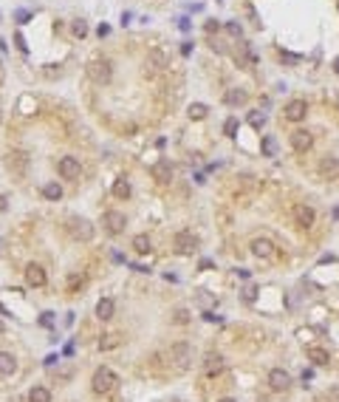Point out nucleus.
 Here are the masks:
<instances>
[{
    "label": "nucleus",
    "mask_w": 339,
    "mask_h": 402,
    "mask_svg": "<svg viewBox=\"0 0 339 402\" xmlns=\"http://www.w3.org/2000/svg\"><path fill=\"white\" fill-rule=\"evenodd\" d=\"M88 71V77L94 79L96 85H108L113 79V62L108 60V57H94V60L85 65Z\"/></svg>",
    "instance_id": "f257e3e1"
},
{
    "label": "nucleus",
    "mask_w": 339,
    "mask_h": 402,
    "mask_svg": "<svg viewBox=\"0 0 339 402\" xmlns=\"http://www.w3.org/2000/svg\"><path fill=\"white\" fill-rule=\"evenodd\" d=\"M116 374H113L111 368H96L94 377H91V388H94L96 394H111L113 388H116Z\"/></svg>",
    "instance_id": "f03ea898"
},
{
    "label": "nucleus",
    "mask_w": 339,
    "mask_h": 402,
    "mask_svg": "<svg viewBox=\"0 0 339 402\" xmlns=\"http://www.w3.org/2000/svg\"><path fill=\"white\" fill-rule=\"evenodd\" d=\"M6 167L11 170L14 179H26L28 173V156L23 150H9V156H6Z\"/></svg>",
    "instance_id": "7ed1b4c3"
},
{
    "label": "nucleus",
    "mask_w": 339,
    "mask_h": 402,
    "mask_svg": "<svg viewBox=\"0 0 339 402\" xmlns=\"http://www.w3.org/2000/svg\"><path fill=\"white\" fill-rule=\"evenodd\" d=\"M102 227H105V232H111V235H122L124 227H127V218H124V212H119V210H108L102 215Z\"/></svg>",
    "instance_id": "20e7f679"
},
{
    "label": "nucleus",
    "mask_w": 339,
    "mask_h": 402,
    "mask_svg": "<svg viewBox=\"0 0 339 402\" xmlns=\"http://www.w3.org/2000/svg\"><path fill=\"white\" fill-rule=\"evenodd\" d=\"M198 235H192V232H175V238H173V246H175V252L178 255H192V252H198Z\"/></svg>",
    "instance_id": "39448f33"
},
{
    "label": "nucleus",
    "mask_w": 339,
    "mask_h": 402,
    "mask_svg": "<svg viewBox=\"0 0 339 402\" xmlns=\"http://www.w3.org/2000/svg\"><path fill=\"white\" fill-rule=\"evenodd\" d=\"M190 360H192V349L187 343H175L170 346V363H173L178 371H187L190 368Z\"/></svg>",
    "instance_id": "423d86ee"
},
{
    "label": "nucleus",
    "mask_w": 339,
    "mask_h": 402,
    "mask_svg": "<svg viewBox=\"0 0 339 402\" xmlns=\"http://www.w3.org/2000/svg\"><path fill=\"white\" fill-rule=\"evenodd\" d=\"M57 170H60L62 179H68V182H77L79 176H82V167H79V159L74 156H62L57 162Z\"/></svg>",
    "instance_id": "0eeeda50"
},
{
    "label": "nucleus",
    "mask_w": 339,
    "mask_h": 402,
    "mask_svg": "<svg viewBox=\"0 0 339 402\" xmlns=\"http://www.w3.org/2000/svg\"><path fill=\"white\" fill-rule=\"evenodd\" d=\"M252 255L254 258H263V261H274V258H277V246H274V241H269V238H254Z\"/></svg>",
    "instance_id": "6e6552de"
},
{
    "label": "nucleus",
    "mask_w": 339,
    "mask_h": 402,
    "mask_svg": "<svg viewBox=\"0 0 339 402\" xmlns=\"http://www.w3.org/2000/svg\"><path fill=\"white\" fill-rule=\"evenodd\" d=\"M314 221H317V212H314V207H308V204H294V224L300 229H311Z\"/></svg>",
    "instance_id": "1a4fd4ad"
},
{
    "label": "nucleus",
    "mask_w": 339,
    "mask_h": 402,
    "mask_svg": "<svg viewBox=\"0 0 339 402\" xmlns=\"http://www.w3.org/2000/svg\"><path fill=\"white\" fill-rule=\"evenodd\" d=\"M305 114H308V105H305V99H291V102L283 108V116H286L288 122H303Z\"/></svg>",
    "instance_id": "9d476101"
},
{
    "label": "nucleus",
    "mask_w": 339,
    "mask_h": 402,
    "mask_svg": "<svg viewBox=\"0 0 339 402\" xmlns=\"http://www.w3.org/2000/svg\"><path fill=\"white\" fill-rule=\"evenodd\" d=\"M71 235L74 238H79V241H91L94 238V224L88 218H71Z\"/></svg>",
    "instance_id": "9b49d317"
},
{
    "label": "nucleus",
    "mask_w": 339,
    "mask_h": 402,
    "mask_svg": "<svg viewBox=\"0 0 339 402\" xmlns=\"http://www.w3.org/2000/svg\"><path fill=\"white\" fill-rule=\"evenodd\" d=\"M291 148H294L297 153H308V150L314 148V136L308 131H294L291 133Z\"/></svg>",
    "instance_id": "f8f14e48"
},
{
    "label": "nucleus",
    "mask_w": 339,
    "mask_h": 402,
    "mask_svg": "<svg viewBox=\"0 0 339 402\" xmlns=\"http://www.w3.org/2000/svg\"><path fill=\"white\" fill-rule=\"evenodd\" d=\"M45 269L40 266V263H28L26 266V283L28 286H34V289H40V286H45Z\"/></svg>",
    "instance_id": "ddd939ff"
},
{
    "label": "nucleus",
    "mask_w": 339,
    "mask_h": 402,
    "mask_svg": "<svg viewBox=\"0 0 339 402\" xmlns=\"http://www.w3.org/2000/svg\"><path fill=\"white\" fill-rule=\"evenodd\" d=\"M269 385L274 388V391H286L288 385H291V377H288V371H283V368H271L269 371Z\"/></svg>",
    "instance_id": "4468645a"
},
{
    "label": "nucleus",
    "mask_w": 339,
    "mask_h": 402,
    "mask_svg": "<svg viewBox=\"0 0 339 402\" xmlns=\"http://www.w3.org/2000/svg\"><path fill=\"white\" fill-rule=\"evenodd\" d=\"M246 99H249V94H246L243 88H229V91L224 94V102H226V105H232V108L246 105Z\"/></svg>",
    "instance_id": "2eb2a0df"
},
{
    "label": "nucleus",
    "mask_w": 339,
    "mask_h": 402,
    "mask_svg": "<svg viewBox=\"0 0 339 402\" xmlns=\"http://www.w3.org/2000/svg\"><path fill=\"white\" fill-rule=\"evenodd\" d=\"M339 173V159L337 156H328L320 162V176L322 179H334V176Z\"/></svg>",
    "instance_id": "dca6fc26"
},
{
    "label": "nucleus",
    "mask_w": 339,
    "mask_h": 402,
    "mask_svg": "<svg viewBox=\"0 0 339 402\" xmlns=\"http://www.w3.org/2000/svg\"><path fill=\"white\" fill-rule=\"evenodd\" d=\"M17 371V360H14V354H9V351H0V374L3 377H11Z\"/></svg>",
    "instance_id": "f3484780"
},
{
    "label": "nucleus",
    "mask_w": 339,
    "mask_h": 402,
    "mask_svg": "<svg viewBox=\"0 0 339 402\" xmlns=\"http://www.w3.org/2000/svg\"><path fill=\"white\" fill-rule=\"evenodd\" d=\"M308 360H311L314 366H328L331 354H328V349H322V346H311V349H308Z\"/></svg>",
    "instance_id": "a211bd4d"
},
{
    "label": "nucleus",
    "mask_w": 339,
    "mask_h": 402,
    "mask_svg": "<svg viewBox=\"0 0 339 402\" xmlns=\"http://www.w3.org/2000/svg\"><path fill=\"white\" fill-rule=\"evenodd\" d=\"M113 312H116V303H113L111 297H102V300L96 303V317H99V320H111Z\"/></svg>",
    "instance_id": "6ab92c4d"
},
{
    "label": "nucleus",
    "mask_w": 339,
    "mask_h": 402,
    "mask_svg": "<svg viewBox=\"0 0 339 402\" xmlns=\"http://www.w3.org/2000/svg\"><path fill=\"white\" fill-rule=\"evenodd\" d=\"M153 176H156V182H170L173 179V165L170 162H158L153 167Z\"/></svg>",
    "instance_id": "aec40b11"
},
{
    "label": "nucleus",
    "mask_w": 339,
    "mask_h": 402,
    "mask_svg": "<svg viewBox=\"0 0 339 402\" xmlns=\"http://www.w3.org/2000/svg\"><path fill=\"white\" fill-rule=\"evenodd\" d=\"M28 402H51V391H48L45 385H34V388L28 391Z\"/></svg>",
    "instance_id": "412c9836"
},
{
    "label": "nucleus",
    "mask_w": 339,
    "mask_h": 402,
    "mask_svg": "<svg viewBox=\"0 0 339 402\" xmlns=\"http://www.w3.org/2000/svg\"><path fill=\"white\" fill-rule=\"evenodd\" d=\"M204 368H207L209 374L224 371V357H221V354H207V360H204Z\"/></svg>",
    "instance_id": "4be33fe9"
},
{
    "label": "nucleus",
    "mask_w": 339,
    "mask_h": 402,
    "mask_svg": "<svg viewBox=\"0 0 339 402\" xmlns=\"http://www.w3.org/2000/svg\"><path fill=\"white\" fill-rule=\"evenodd\" d=\"M207 114H209V108L204 105V102H192V105L187 108V116H190V119H195V122L207 119Z\"/></svg>",
    "instance_id": "5701e85b"
},
{
    "label": "nucleus",
    "mask_w": 339,
    "mask_h": 402,
    "mask_svg": "<svg viewBox=\"0 0 339 402\" xmlns=\"http://www.w3.org/2000/svg\"><path fill=\"white\" fill-rule=\"evenodd\" d=\"M43 199H48V201H60V199H62V187H60L57 182L43 184Z\"/></svg>",
    "instance_id": "b1692460"
},
{
    "label": "nucleus",
    "mask_w": 339,
    "mask_h": 402,
    "mask_svg": "<svg viewBox=\"0 0 339 402\" xmlns=\"http://www.w3.org/2000/svg\"><path fill=\"white\" fill-rule=\"evenodd\" d=\"M119 343H122V337H119V334H102V340H99V351H111V349H116V346H119Z\"/></svg>",
    "instance_id": "393cba45"
},
{
    "label": "nucleus",
    "mask_w": 339,
    "mask_h": 402,
    "mask_svg": "<svg viewBox=\"0 0 339 402\" xmlns=\"http://www.w3.org/2000/svg\"><path fill=\"white\" fill-rule=\"evenodd\" d=\"M133 249H136L139 255H147L150 249H153V244H150L147 235H136V238H133Z\"/></svg>",
    "instance_id": "a878e982"
},
{
    "label": "nucleus",
    "mask_w": 339,
    "mask_h": 402,
    "mask_svg": "<svg viewBox=\"0 0 339 402\" xmlns=\"http://www.w3.org/2000/svg\"><path fill=\"white\" fill-rule=\"evenodd\" d=\"M113 196H116V199H127V196H130V182H127V179H119V182L113 184Z\"/></svg>",
    "instance_id": "bb28decb"
},
{
    "label": "nucleus",
    "mask_w": 339,
    "mask_h": 402,
    "mask_svg": "<svg viewBox=\"0 0 339 402\" xmlns=\"http://www.w3.org/2000/svg\"><path fill=\"white\" fill-rule=\"evenodd\" d=\"M260 148H263V156H277V142H274V136H263Z\"/></svg>",
    "instance_id": "cd10ccee"
},
{
    "label": "nucleus",
    "mask_w": 339,
    "mask_h": 402,
    "mask_svg": "<svg viewBox=\"0 0 339 402\" xmlns=\"http://www.w3.org/2000/svg\"><path fill=\"white\" fill-rule=\"evenodd\" d=\"M237 128H240V122H237L235 116H229V119L224 122V133L229 136V139H235V136H237Z\"/></svg>",
    "instance_id": "c85d7f7f"
},
{
    "label": "nucleus",
    "mask_w": 339,
    "mask_h": 402,
    "mask_svg": "<svg viewBox=\"0 0 339 402\" xmlns=\"http://www.w3.org/2000/svg\"><path fill=\"white\" fill-rule=\"evenodd\" d=\"M71 31H74V37H85L88 34V23L85 20H74V23H71Z\"/></svg>",
    "instance_id": "c756f323"
},
{
    "label": "nucleus",
    "mask_w": 339,
    "mask_h": 402,
    "mask_svg": "<svg viewBox=\"0 0 339 402\" xmlns=\"http://www.w3.org/2000/svg\"><path fill=\"white\" fill-rule=\"evenodd\" d=\"M249 125H252V128H263V125H266V116L263 114H249Z\"/></svg>",
    "instance_id": "7c9ffc66"
},
{
    "label": "nucleus",
    "mask_w": 339,
    "mask_h": 402,
    "mask_svg": "<svg viewBox=\"0 0 339 402\" xmlns=\"http://www.w3.org/2000/svg\"><path fill=\"white\" fill-rule=\"evenodd\" d=\"M150 60L156 62V68H164V65H167V57L161 51H153V54H150Z\"/></svg>",
    "instance_id": "2f4dec72"
},
{
    "label": "nucleus",
    "mask_w": 339,
    "mask_h": 402,
    "mask_svg": "<svg viewBox=\"0 0 339 402\" xmlns=\"http://www.w3.org/2000/svg\"><path fill=\"white\" fill-rule=\"evenodd\" d=\"M226 31H229L232 37H240V34H243V28H240V23H226Z\"/></svg>",
    "instance_id": "473e14b6"
},
{
    "label": "nucleus",
    "mask_w": 339,
    "mask_h": 402,
    "mask_svg": "<svg viewBox=\"0 0 339 402\" xmlns=\"http://www.w3.org/2000/svg\"><path fill=\"white\" fill-rule=\"evenodd\" d=\"M173 320H175V323H187V320H190V312H187V309H178Z\"/></svg>",
    "instance_id": "72a5a7b5"
},
{
    "label": "nucleus",
    "mask_w": 339,
    "mask_h": 402,
    "mask_svg": "<svg viewBox=\"0 0 339 402\" xmlns=\"http://www.w3.org/2000/svg\"><path fill=\"white\" fill-rule=\"evenodd\" d=\"M14 17H17V23L20 26H23V23H28V20H31V11H26V9H20L17 14H14Z\"/></svg>",
    "instance_id": "f704fd0d"
},
{
    "label": "nucleus",
    "mask_w": 339,
    "mask_h": 402,
    "mask_svg": "<svg viewBox=\"0 0 339 402\" xmlns=\"http://www.w3.org/2000/svg\"><path fill=\"white\" fill-rule=\"evenodd\" d=\"M40 323H43V326H54V312H43Z\"/></svg>",
    "instance_id": "c9c22d12"
},
{
    "label": "nucleus",
    "mask_w": 339,
    "mask_h": 402,
    "mask_svg": "<svg viewBox=\"0 0 339 402\" xmlns=\"http://www.w3.org/2000/svg\"><path fill=\"white\" fill-rule=\"evenodd\" d=\"M14 43H17V48H20L23 54L28 51V45H26V40H23V34H14Z\"/></svg>",
    "instance_id": "e433bc0d"
},
{
    "label": "nucleus",
    "mask_w": 339,
    "mask_h": 402,
    "mask_svg": "<svg viewBox=\"0 0 339 402\" xmlns=\"http://www.w3.org/2000/svg\"><path fill=\"white\" fill-rule=\"evenodd\" d=\"M198 303H204V306H215V300H212L209 295H204V292L198 295Z\"/></svg>",
    "instance_id": "4c0bfd02"
},
{
    "label": "nucleus",
    "mask_w": 339,
    "mask_h": 402,
    "mask_svg": "<svg viewBox=\"0 0 339 402\" xmlns=\"http://www.w3.org/2000/svg\"><path fill=\"white\" fill-rule=\"evenodd\" d=\"M280 57H283L286 62H300V57H297V54H288V51H280Z\"/></svg>",
    "instance_id": "58836bf2"
},
{
    "label": "nucleus",
    "mask_w": 339,
    "mask_h": 402,
    "mask_svg": "<svg viewBox=\"0 0 339 402\" xmlns=\"http://www.w3.org/2000/svg\"><path fill=\"white\" fill-rule=\"evenodd\" d=\"M96 34H99V37H108V34H111V26H108V23H102V26L96 28Z\"/></svg>",
    "instance_id": "ea45409f"
},
{
    "label": "nucleus",
    "mask_w": 339,
    "mask_h": 402,
    "mask_svg": "<svg viewBox=\"0 0 339 402\" xmlns=\"http://www.w3.org/2000/svg\"><path fill=\"white\" fill-rule=\"evenodd\" d=\"M204 317H207L209 323H221V317H218L215 312H207V315H204Z\"/></svg>",
    "instance_id": "a19ab883"
},
{
    "label": "nucleus",
    "mask_w": 339,
    "mask_h": 402,
    "mask_svg": "<svg viewBox=\"0 0 339 402\" xmlns=\"http://www.w3.org/2000/svg\"><path fill=\"white\" fill-rule=\"evenodd\" d=\"M181 54H184V57H190V54H192V45H190V43H184V45H181Z\"/></svg>",
    "instance_id": "79ce46f5"
},
{
    "label": "nucleus",
    "mask_w": 339,
    "mask_h": 402,
    "mask_svg": "<svg viewBox=\"0 0 339 402\" xmlns=\"http://www.w3.org/2000/svg\"><path fill=\"white\" fill-rule=\"evenodd\" d=\"M57 360H60V357H57V354H48V357H45V366H54Z\"/></svg>",
    "instance_id": "37998d69"
},
{
    "label": "nucleus",
    "mask_w": 339,
    "mask_h": 402,
    "mask_svg": "<svg viewBox=\"0 0 339 402\" xmlns=\"http://www.w3.org/2000/svg\"><path fill=\"white\" fill-rule=\"evenodd\" d=\"M0 210H9V199L6 196H0Z\"/></svg>",
    "instance_id": "c03bdc74"
},
{
    "label": "nucleus",
    "mask_w": 339,
    "mask_h": 402,
    "mask_svg": "<svg viewBox=\"0 0 339 402\" xmlns=\"http://www.w3.org/2000/svg\"><path fill=\"white\" fill-rule=\"evenodd\" d=\"M198 266H201V272H207V269H212V261H201Z\"/></svg>",
    "instance_id": "a18cd8bd"
},
{
    "label": "nucleus",
    "mask_w": 339,
    "mask_h": 402,
    "mask_svg": "<svg viewBox=\"0 0 339 402\" xmlns=\"http://www.w3.org/2000/svg\"><path fill=\"white\" fill-rule=\"evenodd\" d=\"M334 71H337V74H339V57H337V60H334Z\"/></svg>",
    "instance_id": "49530a36"
},
{
    "label": "nucleus",
    "mask_w": 339,
    "mask_h": 402,
    "mask_svg": "<svg viewBox=\"0 0 339 402\" xmlns=\"http://www.w3.org/2000/svg\"><path fill=\"white\" fill-rule=\"evenodd\" d=\"M221 402H235V400H221Z\"/></svg>",
    "instance_id": "de8ad7c7"
},
{
    "label": "nucleus",
    "mask_w": 339,
    "mask_h": 402,
    "mask_svg": "<svg viewBox=\"0 0 339 402\" xmlns=\"http://www.w3.org/2000/svg\"><path fill=\"white\" fill-rule=\"evenodd\" d=\"M0 334H3V323H0Z\"/></svg>",
    "instance_id": "09e8293b"
}]
</instances>
